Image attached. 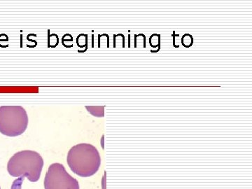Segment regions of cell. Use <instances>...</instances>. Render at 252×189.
Wrapping results in <instances>:
<instances>
[{"instance_id": "obj_4", "label": "cell", "mask_w": 252, "mask_h": 189, "mask_svg": "<svg viewBox=\"0 0 252 189\" xmlns=\"http://www.w3.org/2000/svg\"><path fill=\"white\" fill-rule=\"evenodd\" d=\"M45 189H79V182L61 163L50 165L44 179Z\"/></svg>"}, {"instance_id": "obj_1", "label": "cell", "mask_w": 252, "mask_h": 189, "mask_svg": "<svg viewBox=\"0 0 252 189\" xmlns=\"http://www.w3.org/2000/svg\"><path fill=\"white\" fill-rule=\"evenodd\" d=\"M67 161L74 174L81 177H89L98 171L101 157L92 144H79L69 151Z\"/></svg>"}, {"instance_id": "obj_3", "label": "cell", "mask_w": 252, "mask_h": 189, "mask_svg": "<svg viewBox=\"0 0 252 189\" xmlns=\"http://www.w3.org/2000/svg\"><path fill=\"white\" fill-rule=\"evenodd\" d=\"M28 116L21 106L0 107V132L9 137L24 133L28 126Z\"/></svg>"}, {"instance_id": "obj_5", "label": "cell", "mask_w": 252, "mask_h": 189, "mask_svg": "<svg viewBox=\"0 0 252 189\" xmlns=\"http://www.w3.org/2000/svg\"><path fill=\"white\" fill-rule=\"evenodd\" d=\"M182 44L185 47L189 48L193 44V37L190 34H187L183 36L182 39Z\"/></svg>"}, {"instance_id": "obj_2", "label": "cell", "mask_w": 252, "mask_h": 189, "mask_svg": "<svg viewBox=\"0 0 252 189\" xmlns=\"http://www.w3.org/2000/svg\"><path fill=\"white\" fill-rule=\"evenodd\" d=\"M44 160L37 152L24 150L17 152L9 159L7 170L14 177H26L31 182H36L41 177Z\"/></svg>"}, {"instance_id": "obj_6", "label": "cell", "mask_w": 252, "mask_h": 189, "mask_svg": "<svg viewBox=\"0 0 252 189\" xmlns=\"http://www.w3.org/2000/svg\"><path fill=\"white\" fill-rule=\"evenodd\" d=\"M0 189H1V188H0Z\"/></svg>"}]
</instances>
